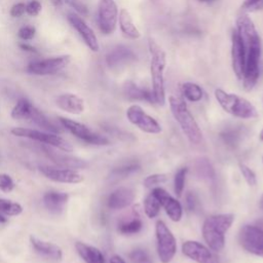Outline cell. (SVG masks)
I'll return each instance as SVG.
<instances>
[{
  "label": "cell",
  "instance_id": "14",
  "mask_svg": "<svg viewBox=\"0 0 263 263\" xmlns=\"http://www.w3.org/2000/svg\"><path fill=\"white\" fill-rule=\"evenodd\" d=\"M39 171L45 178L57 183L78 184L83 181V176L79 174L76 170L60 166L41 165L39 166Z\"/></svg>",
  "mask_w": 263,
  "mask_h": 263
},
{
  "label": "cell",
  "instance_id": "16",
  "mask_svg": "<svg viewBox=\"0 0 263 263\" xmlns=\"http://www.w3.org/2000/svg\"><path fill=\"white\" fill-rule=\"evenodd\" d=\"M68 22L71 24V26L77 31L79 36L82 38L85 45L91 50V51H99L100 44L97 38V35L95 34L93 30L85 23V21L76 12H69L68 13Z\"/></svg>",
  "mask_w": 263,
  "mask_h": 263
},
{
  "label": "cell",
  "instance_id": "12",
  "mask_svg": "<svg viewBox=\"0 0 263 263\" xmlns=\"http://www.w3.org/2000/svg\"><path fill=\"white\" fill-rule=\"evenodd\" d=\"M126 117L130 123L148 134H158L161 132L160 124L148 115L139 105H132L126 110Z\"/></svg>",
  "mask_w": 263,
  "mask_h": 263
},
{
  "label": "cell",
  "instance_id": "47",
  "mask_svg": "<svg viewBox=\"0 0 263 263\" xmlns=\"http://www.w3.org/2000/svg\"><path fill=\"white\" fill-rule=\"evenodd\" d=\"M110 263H125V261L118 255H113L110 257V260H109Z\"/></svg>",
  "mask_w": 263,
  "mask_h": 263
},
{
  "label": "cell",
  "instance_id": "11",
  "mask_svg": "<svg viewBox=\"0 0 263 263\" xmlns=\"http://www.w3.org/2000/svg\"><path fill=\"white\" fill-rule=\"evenodd\" d=\"M239 245L248 253L263 257V230L252 225H245L238 234Z\"/></svg>",
  "mask_w": 263,
  "mask_h": 263
},
{
  "label": "cell",
  "instance_id": "9",
  "mask_svg": "<svg viewBox=\"0 0 263 263\" xmlns=\"http://www.w3.org/2000/svg\"><path fill=\"white\" fill-rule=\"evenodd\" d=\"M260 57H261V45L250 47L246 51V65L242 75L243 88L249 91L252 90L260 75Z\"/></svg>",
  "mask_w": 263,
  "mask_h": 263
},
{
  "label": "cell",
  "instance_id": "43",
  "mask_svg": "<svg viewBox=\"0 0 263 263\" xmlns=\"http://www.w3.org/2000/svg\"><path fill=\"white\" fill-rule=\"evenodd\" d=\"M9 13L12 17H21L22 15H24L26 13V4L23 2L13 4L10 8Z\"/></svg>",
  "mask_w": 263,
  "mask_h": 263
},
{
  "label": "cell",
  "instance_id": "35",
  "mask_svg": "<svg viewBox=\"0 0 263 263\" xmlns=\"http://www.w3.org/2000/svg\"><path fill=\"white\" fill-rule=\"evenodd\" d=\"M129 260L132 263H153L152 258L148 254L147 251L143 249H135L133 250L129 255Z\"/></svg>",
  "mask_w": 263,
  "mask_h": 263
},
{
  "label": "cell",
  "instance_id": "48",
  "mask_svg": "<svg viewBox=\"0 0 263 263\" xmlns=\"http://www.w3.org/2000/svg\"><path fill=\"white\" fill-rule=\"evenodd\" d=\"M50 3L55 6V7H62L63 4H64V1L63 0H49Z\"/></svg>",
  "mask_w": 263,
  "mask_h": 263
},
{
  "label": "cell",
  "instance_id": "29",
  "mask_svg": "<svg viewBox=\"0 0 263 263\" xmlns=\"http://www.w3.org/2000/svg\"><path fill=\"white\" fill-rule=\"evenodd\" d=\"M23 213V206L15 201L0 198V223H6L8 217L18 216Z\"/></svg>",
  "mask_w": 263,
  "mask_h": 263
},
{
  "label": "cell",
  "instance_id": "8",
  "mask_svg": "<svg viewBox=\"0 0 263 263\" xmlns=\"http://www.w3.org/2000/svg\"><path fill=\"white\" fill-rule=\"evenodd\" d=\"M71 62L70 54H62L58 57L47 58L39 61L31 62L27 67V72L33 75L46 76L53 75L65 69Z\"/></svg>",
  "mask_w": 263,
  "mask_h": 263
},
{
  "label": "cell",
  "instance_id": "39",
  "mask_svg": "<svg viewBox=\"0 0 263 263\" xmlns=\"http://www.w3.org/2000/svg\"><path fill=\"white\" fill-rule=\"evenodd\" d=\"M263 8V0H243L241 10L247 12H255Z\"/></svg>",
  "mask_w": 263,
  "mask_h": 263
},
{
  "label": "cell",
  "instance_id": "15",
  "mask_svg": "<svg viewBox=\"0 0 263 263\" xmlns=\"http://www.w3.org/2000/svg\"><path fill=\"white\" fill-rule=\"evenodd\" d=\"M43 150L46 156L60 167H66L71 170H83L88 166V163L84 159H81L77 156H73L69 154V152H65L63 150L59 151V149L57 151L53 147H50L48 145L44 146Z\"/></svg>",
  "mask_w": 263,
  "mask_h": 263
},
{
  "label": "cell",
  "instance_id": "33",
  "mask_svg": "<svg viewBox=\"0 0 263 263\" xmlns=\"http://www.w3.org/2000/svg\"><path fill=\"white\" fill-rule=\"evenodd\" d=\"M143 227V223L139 218H134L129 221L123 222L118 226L119 233L123 235H133L138 233Z\"/></svg>",
  "mask_w": 263,
  "mask_h": 263
},
{
  "label": "cell",
  "instance_id": "28",
  "mask_svg": "<svg viewBox=\"0 0 263 263\" xmlns=\"http://www.w3.org/2000/svg\"><path fill=\"white\" fill-rule=\"evenodd\" d=\"M33 124L37 125L44 132L52 133V134H60L63 132L62 128H60L58 125H55L43 112H41L39 109L34 107L29 119Z\"/></svg>",
  "mask_w": 263,
  "mask_h": 263
},
{
  "label": "cell",
  "instance_id": "41",
  "mask_svg": "<svg viewBox=\"0 0 263 263\" xmlns=\"http://www.w3.org/2000/svg\"><path fill=\"white\" fill-rule=\"evenodd\" d=\"M42 9V5L39 0H31L26 4V13L31 16H37Z\"/></svg>",
  "mask_w": 263,
  "mask_h": 263
},
{
  "label": "cell",
  "instance_id": "24",
  "mask_svg": "<svg viewBox=\"0 0 263 263\" xmlns=\"http://www.w3.org/2000/svg\"><path fill=\"white\" fill-rule=\"evenodd\" d=\"M135 198L134 191L126 187H119L114 190L107 199L108 208L112 210H121L128 206Z\"/></svg>",
  "mask_w": 263,
  "mask_h": 263
},
{
  "label": "cell",
  "instance_id": "49",
  "mask_svg": "<svg viewBox=\"0 0 263 263\" xmlns=\"http://www.w3.org/2000/svg\"><path fill=\"white\" fill-rule=\"evenodd\" d=\"M259 138H260L261 141H263V128L261 129V132H260V134H259Z\"/></svg>",
  "mask_w": 263,
  "mask_h": 263
},
{
  "label": "cell",
  "instance_id": "44",
  "mask_svg": "<svg viewBox=\"0 0 263 263\" xmlns=\"http://www.w3.org/2000/svg\"><path fill=\"white\" fill-rule=\"evenodd\" d=\"M68 3L80 14L82 15H86L88 13L87 7L85 4H83L81 1L79 0H68Z\"/></svg>",
  "mask_w": 263,
  "mask_h": 263
},
{
  "label": "cell",
  "instance_id": "23",
  "mask_svg": "<svg viewBox=\"0 0 263 263\" xmlns=\"http://www.w3.org/2000/svg\"><path fill=\"white\" fill-rule=\"evenodd\" d=\"M69 200V194L63 191L50 190L43 195V204L45 209L52 214L59 215L64 212L67 202Z\"/></svg>",
  "mask_w": 263,
  "mask_h": 263
},
{
  "label": "cell",
  "instance_id": "27",
  "mask_svg": "<svg viewBox=\"0 0 263 263\" xmlns=\"http://www.w3.org/2000/svg\"><path fill=\"white\" fill-rule=\"evenodd\" d=\"M123 93L128 100L146 101L149 103H155L152 90L143 88L133 81H126L124 83Z\"/></svg>",
  "mask_w": 263,
  "mask_h": 263
},
{
  "label": "cell",
  "instance_id": "32",
  "mask_svg": "<svg viewBox=\"0 0 263 263\" xmlns=\"http://www.w3.org/2000/svg\"><path fill=\"white\" fill-rule=\"evenodd\" d=\"M160 206L161 204L153 192L146 196L144 200V211L148 218H155L160 211Z\"/></svg>",
  "mask_w": 263,
  "mask_h": 263
},
{
  "label": "cell",
  "instance_id": "19",
  "mask_svg": "<svg viewBox=\"0 0 263 263\" xmlns=\"http://www.w3.org/2000/svg\"><path fill=\"white\" fill-rule=\"evenodd\" d=\"M231 64L235 76L241 80L246 65V49L235 30L231 35Z\"/></svg>",
  "mask_w": 263,
  "mask_h": 263
},
{
  "label": "cell",
  "instance_id": "6",
  "mask_svg": "<svg viewBox=\"0 0 263 263\" xmlns=\"http://www.w3.org/2000/svg\"><path fill=\"white\" fill-rule=\"evenodd\" d=\"M157 253L162 263H170L176 255L177 242L174 234L162 221H157L155 225Z\"/></svg>",
  "mask_w": 263,
  "mask_h": 263
},
{
  "label": "cell",
  "instance_id": "10",
  "mask_svg": "<svg viewBox=\"0 0 263 263\" xmlns=\"http://www.w3.org/2000/svg\"><path fill=\"white\" fill-rule=\"evenodd\" d=\"M118 7L115 0H99L98 24L104 35L114 33L118 22Z\"/></svg>",
  "mask_w": 263,
  "mask_h": 263
},
{
  "label": "cell",
  "instance_id": "20",
  "mask_svg": "<svg viewBox=\"0 0 263 263\" xmlns=\"http://www.w3.org/2000/svg\"><path fill=\"white\" fill-rule=\"evenodd\" d=\"M152 192L157 197V199L159 200L163 209L165 210L170 219L174 222H179L183 214V209L181 203L160 187L153 188Z\"/></svg>",
  "mask_w": 263,
  "mask_h": 263
},
{
  "label": "cell",
  "instance_id": "31",
  "mask_svg": "<svg viewBox=\"0 0 263 263\" xmlns=\"http://www.w3.org/2000/svg\"><path fill=\"white\" fill-rule=\"evenodd\" d=\"M181 89L183 96L190 102H198L202 99L203 91L201 87L194 82H184Z\"/></svg>",
  "mask_w": 263,
  "mask_h": 263
},
{
  "label": "cell",
  "instance_id": "22",
  "mask_svg": "<svg viewBox=\"0 0 263 263\" xmlns=\"http://www.w3.org/2000/svg\"><path fill=\"white\" fill-rule=\"evenodd\" d=\"M55 105L62 111L78 115L84 111V101L79 96L72 92L61 93L55 98Z\"/></svg>",
  "mask_w": 263,
  "mask_h": 263
},
{
  "label": "cell",
  "instance_id": "21",
  "mask_svg": "<svg viewBox=\"0 0 263 263\" xmlns=\"http://www.w3.org/2000/svg\"><path fill=\"white\" fill-rule=\"evenodd\" d=\"M137 60L136 53L125 45H117L106 54V63L110 68H119Z\"/></svg>",
  "mask_w": 263,
  "mask_h": 263
},
{
  "label": "cell",
  "instance_id": "3",
  "mask_svg": "<svg viewBox=\"0 0 263 263\" xmlns=\"http://www.w3.org/2000/svg\"><path fill=\"white\" fill-rule=\"evenodd\" d=\"M168 102L173 116L181 126L184 135L187 137L190 143L198 145L201 142L202 134L193 115L188 110L185 102L177 97H170Z\"/></svg>",
  "mask_w": 263,
  "mask_h": 263
},
{
  "label": "cell",
  "instance_id": "13",
  "mask_svg": "<svg viewBox=\"0 0 263 263\" xmlns=\"http://www.w3.org/2000/svg\"><path fill=\"white\" fill-rule=\"evenodd\" d=\"M245 46L246 51L253 46L261 45V39L259 33L251 20L247 14H241L236 20V30H235Z\"/></svg>",
  "mask_w": 263,
  "mask_h": 263
},
{
  "label": "cell",
  "instance_id": "17",
  "mask_svg": "<svg viewBox=\"0 0 263 263\" xmlns=\"http://www.w3.org/2000/svg\"><path fill=\"white\" fill-rule=\"evenodd\" d=\"M183 254L196 263H219L218 257L202 243L195 240H187L182 245Z\"/></svg>",
  "mask_w": 263,
  "mask_h": 263
},
{
  "label": "cell",
  "instance_id": "42",
  "mask_svg": "<svg viewBox=\"0 0 263 263\" xmlns=\"http://www.w3.org/2000/svg\"><path fill=\"white\" fill-rule=\"evenodd\" d=\"M35 34H36V29L33 26H23L22 28H20L17 32L18 37L25 41L33 39Z\"/></svg>",
  "mask_w": 263,
  "mask_h": 263
},
{
  "label": "cell",
  "instance_id": "7",
  "mask_svg": "<svg viewBox=\"0 0 263 263\" xmlns=\"http://www.w3.org/2000/svg\"><path fill=\"white\" fill-rule=\"evenodd\" d=\"M59 121L65 129L86 144L97 146H104L109 144V140L106 137L92 132L90 128H88V126L81 122L67 117H59Z\"/></svg>",
  "mask_w": 263,
  "mask_h": 263
},
{
  "label": "cell",
  "instance_id": "2",
  "mask_svg": "<svg viewBox=\"0 0 263 263\" xmlns=\"http://www.w3.org/2000/svg\"><path fill=\"white\" fill-rule=\"evenodd\" d=\"M234 222L233 214H219L208 217L202 225V235L215 252H220L225 246V234Z\"/></svg>",
  "mask_w": 263,
  "mask_h": 263
},
{
  "label": "cell",
  "instance_id": "40",
  "mask_svg": "<svg viewBox=\"0 0 263 263\" xmlns=\"http://www.w3.org/2000/svg\"><path fill=\"white\" fill-rule=\"evenodd\" d=\"M239 170H240V173L242 174L246 182L250 186H255L256 183H257V179H256L255 173L248 165H246L243 163H239Z\"/></svg>",
  "mask_w": 263,
  "mask_h": 263
},
{
  "label": "cell",
  "instance_id": "46",
  "mask_svg": "<svg viewBox=\"0 0 263 263\" xmlns=\"http://www.w3.org/2000/svg\"><path fill=\"white\" fill-rule=\"evenodd\" d=\"M20 47L23 49V50H25V51H28V52H34V53H37V49L34 47V46H32V45H30V44H28V43H21L20 44Z\"/></svg>",
  "mask_w": 263,
  "mask_h": 263
},
{
  "label": "cell",
  "instance_id": "30",
  "mask_svg": "<svg viewBox=\"0 0 263 263\" xmlns=\"http://www.w3.org/2000/svg\"><path fill=\"white\" fill-rule=\"evenodd\" d=\"M34 107L28 99L21 98L12 108L10 116L15 120H28Z\"/></svg>",
  "mask_w": 263,
  "mask_h": 263
},
{
  "label": "cell",
  "instance_id": "37",
  "mask_svg": "<svg viewBox=\"0 0 263 263\" xmlns=\"http://www.w3.org/2000/svg\"><path fill=\"white\" fill-rule=\"evenodd\" d=\"M167 180V176L165 174H154L145 178L143 184L146 188H152L158 184L164 183Z\"/></svg>",
  "mask_w": 263,
  "mask_h": 263
},
{
  "label": "cell",
  "instance_id": "45",
  "mask_svg": "<svg viewBox=\"0 0 263 263\" xmlns=\"http://www.w3.org/2000/svg\"><path fill=\"white\" fill-rule=\"evenodd\" d=\"M195 203H196V199L195 196L192 192H188L186 195V205L188 208L189 211H193L195 208Z\"/></svg>",
  "mask_w": 263,
  "mask_h": 263
},
{
  "label": "cell",
  "instance_id": "50",
  "mask_svg": "<svg viewBox=\"0 0 263 263\" xmlns=\"http://www.w3.org/2000/svg\"><path fill=\"white\" fill-rule=\"evenodd\" d=\"M200 2H213V1H216V0H199Z\"/></svg>",
  "mask_w": 263,
  "mask_h": 263
},
{
  "label": "cell",
  "instance_id": "26",
  "mask_svg": "<svg viewBox=\"0 0 263 263\" xmlns=\"http://www.w3.org/2000/svg\"><path fill=\"white\" fill-rule=\"evenodd\" d=\"M75 249L85 263H105L103 253L96 247L82 241H76Z\"/></svg>",
  "mask_w": 263,
  "mask_h": 263
},
{
  "label": "cell",
  "instance_id": "18",
  "mask_svg": "<svg viewBox=\"0 0 263 263\" xmlns=\"http://www.w3.org/2000/svg\"><path fill=\"white\" fill-rule=\"evenodd\" d=\"M30 242H31L33 250L39 256L46 259L47 261L52 262V263H58L62 260L63 251H62L61 247H59L58 245L50 242V241L40 239L33 235L30 236Z\"/></svg>",
  "mask_w": 263,
  "mask_h": 263
},
{
  "label": "cell",
  "instance_id": "1",
  "mask_svg": "<svg viewBox=\"0 0 263 263\" xmlns=\"http://www.w3.org/2000/svg\"><path fill=\"white\" fill-rule=\"evenodd\" d=\"M150 52V74L152 81V92L156 104L163 106L165 103L164 69L166 65L165 51L153 39L148 40Z\"/></svg>",
  "mask_w": 263,
  "mask_h": 263
},
{
  "label": "cell",
  "instance_id": "5",
  "mask_svg": "<svg viewBox=\"0 0 263 263\" xmlns=\"http://www.w3.org/2000/svg\"><path fill=\"white\" fill-rule=\"evenodd\" d=\"M11 134L15 137L27 138L39 143H43L44 145H48L59 150H63L65 152H72L73 147L72 145L66 141L64 138L59 136L58 134H52L44 130H38L33 128H26V127H13Z\"/></svg>",
  "mask_w": 263,
  "mask_h": 263
},
{
  "label": "cell",
  "instance_id": "25",
  "mask_svg": "<svg viewBox=\"0 0 263 263\" xmlns=\"http://www.w3.org/2000/svg\"><path fill=\"white\" fill-rule=\"evenodd\" d=\"M118 23H119V28L121 33L123 34L124 37L128 39H139L141 37V33L137 26L135 25L133 17L128 10L125 8H122L119 13H118Z\"/></svg>",
  "mask_w": 263,
  "mask_h": 263
},
{
  "label": "cell",
  "instance_id": "4",
  "mask_svg": "<svg viewBox=\"0 0 263 263\" xmlns=\"http://www.w3.org/2000/svg\"><path fill=\"white\" fill-rule=\"evenodd\" d=\"M214 95L223 110L235 117L251 119L258 116L255 106L250 101L238 95L226 92L221 88L215 89Z\"/></svg>",
  "mask_w": 263,
  "mask_h": 263
},
{
  "label": "cell",
  "instance_id": "36",
  "mask_svg": "<svg viewBox=\"0 0 263 263\" xmlns=\"http://www.w3.org/2000/svg\"><path fill=\"white\" fill-rule=\"evenodd\" d=\"M139 164L138 163H128V164H124L122 166H119L117 168H114L112 171V177L111 178H116V179H120V178H125L126 176H128L129 174L136 172L137 170H139Z\"/></svg>",
  "mask_w": 263,
  "mask_h": 263
},
{
  "label": "cell",
  "instance_id": "38",
  "mask_svg": "<svg viewBox=\"0 0 263 263\" xmlns=\"http://www.w3.org/2000/svg\"><path fill=\"white\" fill-rule=\"evenodd\" d=\"M15 184L12 178L5 173H0V190L3 192H10L14 189Z\"/></svg>",
  "mask_w": 263,
  "mask_h": 263
},
{
  "label": "cell",
  "instance_id": "34",
  "mask_svg": "<svg viewBox=\"0 0 263 263\" xmlns=\"http://www.w3.org/2000/svg\"><path fill=\"white\" fill-rule=\"evenodd\" d=\"M187 167H182L180 168L176 175H175V180H174V190L177 196H181L184 190V185H185V180H186V175H187Z\"/></svg>",
  "mask_w": 263,
  "mask_h": 263
}]
</instances>
